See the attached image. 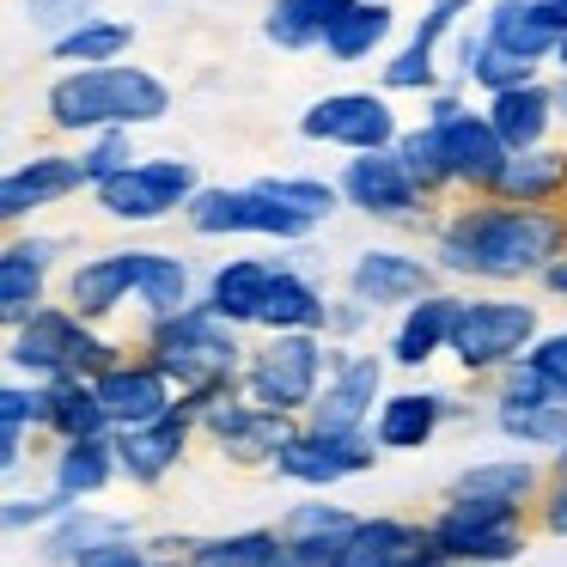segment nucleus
I'll use <instances>...</instances> for the list:
<instances>
[{
    "label": "nucleus",
    "instance_id": "obj_1",
    "mask_svg": "<svg viewBox=\"0 0 567 567\" xmlns=\"http://www.w3.org/2000/svg\"><path fill=\"white\" fill-rule=\"evenodd\" d=\"M567 250V208H518L501 196H457L433 220V262L457 281H543L555 257Z\"/></svg>",
    "mask_w": 567,
    "mask_h": 567
},
{
    "label": "nucleus",
    "instance_id": "obj_2",
    "mask_svg": "<svg viewBox=\"0 0 567 567\" xmlns=\"http://www.w3.org/2000/svg\"><path fill=\"white\" fill-rule=\"evenodd\" d=\"M172 86L135 62L104 68H62L43 92V116L55 135H99V128H147L165 123Z\"/></svg>",
    "mask_w": 567,
    "mask_h": 567
},
{
    "label": "nucleus",
    "instance_id": "obj_3",
    "mask_svg": "<svg viewBox=\"0 0 567 567\" xmlns=\"http://www.w3.org/2000/svg\"><path fill=\"white\" fill-rule=\"evenodd\" d=\"M165 372H172L177 391H196V384H220V379H245L250 348L238 342V323H226L208 299H189L184 311H165L147 318L141 342Z\"/></svg>",
    "mask_w": 567,
    "mask_h": 567
},
{
    "label": "nucleus",
    "instance_id": "obj_4",
    "mask_svg": "<svg viewBox=\"0 0 567 567\" xmlns=\"http://www.w3.org/2000/svg\"><path fill=\"white\" fill-rule=\"evenodd\" d=\"M440 513L427 518L433 543L452 555L457 567H501V561H518L525 543L537 537L525 506L513 501H488V494H440Z\"/></svg>",
    "mask_w": 567,
    "mask_h": 567
},
{
    "label": "nucleus",
    "instance_id": "obj_5",
    "mask_svg": "<svg viewBox=\"0 0 567 567\" xmlns=\"http://www.w3.org/2000/svg\"><path fill=\"white\" fill-rule=\"evenodd\" d=\"M323 379H330V348H323L318 330H269V342L250 348L245 360V396L262 409H281V415H299L318 403Z\"/></svg>",
    "mask_w": 567,
    "mask_h": 567
},
{
    "label": "nucleus",
    "instance_id": "obj_6",
    "mask_svg": "<svg viewBox=\"0 0 567 567\" xmlns=\"http://www.w3.org/2000/svg\"><path fill=\"white\" fill-rule=\"evenodd\" d=\"M537 336H543V318L525 299H501V293L464 299L452 330V360L464 367V379H494L501 367L525 360L537 348Z\"/></svg>",
    "mask_w": 567,
    "mask_h": 567
},
{
    "label": "nucleus",
    "instance_id": "obj_7",
    "mask_svg": "<svg viewBox=\"0 0 567 567\" xmlns=\"http://www.w3.org/2000/svg\"><path fill=\"white\" fill-rule=\"evenodd\" d=\"M189 233L202 238H275V245H293V238H311L318 220L287 202H275L262 184H245V189H226V184H202L196 202L184 208Z\"/></svg>",
    "mask_w": 567,
    "mask_h": 567
},
{
    "label": "nucleus",
    "instance_id": "obj_8",
    "mask_svg": "<svg viewBox=\"0 0 567 567\" xmlns=\"http://www.w3.org/2000/svg\"><path fill=\"white\" fill-rule=\"evenodd\" d=\"M299 427H306L299 415L262 409V403H250L245 391L220 396V403L202 415V440H214V445H220V457H226V464H238V470H275V457L293 445Z\"/></svg>",
    "mask_w": 567,
    "mask_h": 567
},
{
    "label": "nucleus",
    "instance_id": "obj_9",
    "mask_svg": "<svg viewBox=\"0 0 567 567\" xmlns=\"http://www.w3.org/2000/svg\"><path fill=\"white\" fill-rule=\"evenodd\" d=\"M336 189H342L348 208L372 214V220H391V226H427L433 208H440V202L421 196V184L409 177V165L396 159V147L354 153V159L342 165V177H336Z\"/></svg>",
    "mask_w": 567,
    "mask_h": 567
},
{
    "label": "nucleus",
    "instance_id": "obj_10",
    "mask_svg": "<svg viewBox=\"0 0 567 567\" xmlns=\"http://www.w3.org/2000/svg\"><path fill=\"white\" fill-rule=\"evenodd\" d=\"M299 135L342 153H384L403 141V128H396L391 92H330L299 116Z\"/></svg>",
    "mask_w": 567,
    "mask_h": 567
},
{
    "label": "nucleus",
    "instance_id": "obj_11",
    "mask_svg": "<svg viewBox=\"0 0 567 567\" xmlns=\"http://www.w3.org/2000/svg\"><path fill=\"white\" fill-rule=\"evenodd\" d=\"M384 403V360L379 354H348L330 348V379H323L318 403L306 409V427L318 433H367Z\"/></svg>",
    "mask_w": 567,
    "mask_h": 567
},
{
    "label": "nucleus",
    "instance_id": "obj_12",
    "mask_svg": "<svg viewBox=\"0 0 567 567\" xmlns=\"http://www.w3.org/2000/svg\"><path fill=\"white\" fill-rule=\"evenodd\" d=\"M196 189L202 184H196V165H189V159H141L135 172L99 184L92 196H99V208L111 214V220L147 226V220H165V214L189 208V202H196Z\"/></svg>",
    "mask_w": 567,
    "mask_h": 567
},
{
    "label": "nucleus",
    "instance_id": "obj_13",
    "mask_svg": "<svg viewBox=\"0 0 567 567\" xmlns=\"http://www.w3.org/2000/svg\"><path fill=\"white\" fill-rule=\"evenodd\" d=\"M384 445L367 433H318V427H299L293 445L275 457V476L281 482H299V488H336L348 476H367L379 464Z\"/></svg>",
    "mask_w": 567,
    "mask_h": 567
},
{
    "label": "nucleus",
    "instance_id": "obj_14",
    "mask_svg": "<svg viewBox=\"0 0 567 567\" xmlns=\"http://www.w3.org/2000/svg\"><path fill=\"white\" fill-rule=\"evenodd\" d=\"M196 433H202V421H196V409H189L184 396H177L159 421H147V427H123V433H116L123 482H128V488H159V482L184 464V452H189Z\"/></svg>",
    "mask_w": 567,
    "mask_h": 567
},
{
    "label": "nucleus",
    "instance_id": "obj_15",
    "mask_svg": "<svg viewBox=\"0 0 567 567\" xmlns=\"http://www.w3.org/2000/svg\"><path fill=\"white\" fill-rule=\"evenodd\" d=\"M92 384H99V396H104V409H111V427L116 433H123V427H147V421H159L165 409L177 403L172 372H165L147 348H123V360L104 367Z\"/></svg>",
    "mask_w": 567,
    "mask_h": 567
},
{
    "label": "nucleus",
    "instance_id": "obj_16",
    "mask_svg": "<svg viewBox=\"0 0 567 567\" xmlns=\"http://www.w3.org/2000/svg\"><path fill=\"white\" fill-rule=\"evenodd\" d=\"M80 330H86V318H80L74 306H43L31 311L19 330H7V360H13L19 379H68L74 372V348H80Z\"/></svg>",
    "mask_w": 567,
    "mask_h": 567
},
{
    "label": "nucleus",
    "instance_id": "obj_17",
    "mask_svg": "<svg viewBox=\"0 0 567 567\" xmlns=\"http://www.w3.org/2000/svg\"><path fill=\"white\" fill-rule=\"evenodd\" d=\"M80 189H92L86 172H80V153H38V159L13 165V172L0 177V220L19 226L31 214L55 208V202L80 196Z\"/></svg>",
    "mask_w": 567,
    "mask_h": 567
},
{
    "label": "nucleus",
    "instance_id": "obj_18",
    "mask_svg": "<svg viewBox=\"0 0 567 567\" xmlns=\"http://www.w3.org/2000/svg\"><path fill=\"white\" fill-rule=\"evenodd\" d=\"M440 141H445V159H452L457 196H494L513 147L494 135L488 111H464V116H452V123H440Z\"/></svg>",
    "mask_w": 567,
    "mask_h": 567
},
{
    "label": "nucleus",
    "instance_id": "obj_19",
    "mask_svg": "<svg viewBox=\"0 0 567 567\" xmlns=\"http://www.w3.org/2000/svg\"><path fill=\"white\" fill-rule=\"evenodd\" d=\"M433 287H440V262L409 257V250H360L354 269H348V293L367 299L372 311L409 306V299L433 293Z\"/></svg>",
    "mask_w": 567,
    "mask_h": 567
},
{
    "label": "nucleus",
    "instance_id": "obj_20",
    "mask_svg": "<svg viewBox=\"0 0 567 567\" xmlns=\"http://www.w3.org/2000/svg\"><path fill=\"white\" fill-rule=\"evenodd\" d=\"M141 269H147V250H111V257H86L68 275V306L86 323H104L141 293Z\"/></svg>",
    "mask_w": 567,
    "mask_h": 567
},
{
    "label": "nucleus",
    "instance_id": "obj_21",
    "mask_svg": "<svg viewBox=\"0 0 567 567\" xmlns=\"http://www.w3.org/2000/svg\"><path fill=\"white\" fill-rule=\"evenodd\" d=\"M457 311H464V299L445 293V287L409 299L403 318H396V330H391V367H409V372H415V367H427V360L452 354Z\"/></svg>",
    "mask_w": 567,
    "mask_h": 567
},
{
    "label": "nucleus",
    "instance_id": "obj_22",
    "mask_svg": "<svg viewBox=\"0 0 567 567\" xmlns=\"http://www.w3.org/2000/svg\"><path fill=\"white\" fill-rule=\"evenodd\" d=\"M457 415H464V403H452L445 391H391L379 403V415H372V440L384 452H421Z\"/></svg>",
    "mask_w": 567,
    "mask_h": 567
},
{
    "label": "nucleus",
    "instance_id": "obj_23",
    "mask_svg": "<svg viewBox=\"0 0 567 567\" xmlns=\"http://www.w3.org/2000/svg\"><path fill=\"white\" fill-rule=\"evenodd\" d=\"M123 476V457H116V433H92V440H62L50 457V488L68 501H92L111 482Z\"/></svg>",
    "mask_w": 567,
    "mask_h": 567
},
{
    "label": "nucleus",
    "instance_id": "obj_24",
    "mask_svg": "<svg viewBox=\"0 0 567 567\" xmlns=\"http://www.w3.org/2000/svg\"><path fill=\"white\" fill-rule=\"evenodd\" d=\"M415 543H427V525H421V518L372 513V518H354V525H348V537L336 543L330 567H396Z\"/></svg>",
    "mask_w": 567,
    "mask_h": 567
},
{
    "label": "nucleus",
    "instance_id": "obj_25",
    "mask_svg": "<svg viewBox=\"0 0 567 567\" xmlns=\"http://www.w3.org/2000/svg\"><path fill=\"white\" fill-rule=\"evenodd\" d=\"M482 111H488L494 135H501L513 153L543 147L549 128L561 123V111H555V86H543V80H525V86H513V92H494Z\"/></svg>",
    "mask_w": 567,
    "mask_h": 567
},
{
    "label": "nucleus",
    "instance_id": "obj_26",
    "mask_svg": "<svg viewBox=\"0 0 567 567\" xmlns=\"http://www.w3.org/2000/svg\"><path fill=\"white\" fill-rule=\"evenodd\" d=\"M501 202H518V208H567V147H525L506 159L501 184H494Z\"/></svg>",
    "mask_w": 567,
    "mask_h": 567
},
{
    "label": "nucleus",
    "instance_id": "obj_27",
    "mask_svg": "<svg viewBox=\"0 0 567 567\" xmlns=\"http://www.w3.org/2000/svg\"><path fill=\"white\" fill-rule=\"evenodd\" d=\"M543 482H549V464H530V457H482V464L457 470L445 482V494H488V501H513L530 513Z\"/></svg>",
    "mask_w": 567,
    "mask_h": 567
},
{
    "label": "nucleus",
    "instance_id": "obj_28",
    "mask_svg": "<svg viewBox=\"0 0 567 567\" xmlns=\"http://www.w3.org/2000/svg\"><path fill=\"white\" fill-rule=\"evenodd\" d=\"M269 281H275V262H262V257H233V262H220V269L208 275V306L220 311L226 323H262V299H269Z\"/></svg>",
    "mask_w": 567,
    "mask_h": 567
},
{
    "label": "nucleus",
    "instance_id": "obj_29",
    "mask_svg": "<svg viewBox=\"0 0 567 567\" xmlns=\"http://www.w3.org/2000/svg\"><path fill=\"white\" fill-rule=\"evenodd\" d=\"M482 38L494 43V50L506 55H525V62H549L555 43H561V31L543 19L537 0H494L488 7V25H482Z\"/></svg>",
    "mask_w": 567,
    "mask_h": 567
},
{
    "label": "nucleus",
    "instance_id": "obj_30",
    "mask_svg": "<svg viewBox=\"0 0 567 567\" xmlns=\"http://www.w3.org/2000/svg\"><path fill=\"white\" fill-rule=\"evenodd\" d=\"M43 433H50L55 445L62 440H92V433H116L99 384L74 379V372H68V379H50V421H43Z\"/></svg>",
    "mask_w": 567,
    "mask_h": 567
},
{
    "label": "nucleus",
    "instance_id": "obj_31",
    "mask_svg": "<svg viewBox=\"0 0 567 567\" xmlns=\"http://www.w3.org/2000/svg\"><path fill=\"white\" fill-rule=\"evenodd\" d=\"M391 25H396V13L384 0H348L342 13L330 19V31H323V55L330 62H367L391 38Z\"/></svg>",
    "mask_w": 567,
    "mask_h": 567
},
{
    "label": "nucleus",
    "instance_id": "obj_32",
    "mask_svg": "<svg viewBox=\"0 0 567 567\" xmlns=\"http://www.w3.org/2000/svg\"><path fill=\"white\" fill-rule=\"evenodd\" d=\"M262 330H330V299L323 287H311L306 275L293 269H275L269 299H262Z\"/></svg>",
    "mask_w": 567,
    "mask_h": 567
},
{
    "label": "nucleus",
    "instance_id": "obj_33",
    "mask_svg": "<svg viewBox=\"0 0 567 567\" xmlns=\"http://www.w3.org/2000/svg\"><path fill=\"white\" fill-rule=\"evenodd\" d=\"M128 43H135V25L92 13V19H80L74 31L50 38V62H62V68H104V62H123Z\"/></svg>",
    "mask_w": 567,
    "mask_h": 567
},
{
    "label": "nucleus",
    "instance_id": "obj_34",
    "mask_svg": "<svg viewBox=\"0 0 567 567\" xmlns=\"http://www.w3.org/2000/svg\"><path fill=\"white\" fill-rule=\"evenodd\" d=\"M348 0H275L262 13V38L275 50H323V31Z\"/></svg>",
    "mask_w": 567,
    "mask_h": 567
},
{
    "label": "nucleus",
    "instance_id": "obj_35",
    "mask_svg": "<svg viewBox=\"0 0 567 567\" xmlns=\"http://www.w3.org/2000/svg\"><path fill=\"white\" fill-rule=\"evenodd\" d=\"M50 269H43V262H31L25 250H0V323H7V330H19V323L31 318V311H43L50 306Z\"/></svg>",
    "mask_w": 567,
    "mask_h": 567
},
{
    "label": "nucleus",
    "instance_id": "obj_36",
    "mask_svg": "<svg viewBox=\"0 0 567 567\" xmlns=\"http://www.w3.org/2000/svg\"><path fill=\"white\" fill-rule=\"evenodd\" d=\"M348 525H354V513L336 506V501H299V506H287V513H281V537L299 543V549H311L323 567H330L336 543L348 537Z\"/></svg>",
    "mask_w": 567,
    "mask_h": 567
},
{
    "label": "nucleus",
    "instance_id": "obj_37",
    "mask_svg": "<svg viewBox=\"0 0 567 567\" xmlns=\"http://www.w3.org/2000/svg\"><path fill=\"white\" fill-rule=\"evenodd\" d=\"M396 159L409 165V177L421 184V196L427 202H452L457 196V184H452V159H445V141H440V128L433 123H421V128H403V141H396Z\"/></svg>",
    "mask_w": 567,
    "mask_h": 567
},
{
    "label": "nucleus",
    "instance_id": "obj_38",
    "mask_svg": "<svg viewBox=\"0 0 567 567\" xmlns=\"http://www.w3.org/2000/svg\"><path fill=\"white\" fill-rule=\"evenodd\" d=\"M104 537H128V518H111V513H92L86 501L80 506H68L62 518H55L50 530H43V555L50 561H74L80 549H92V543H104Z\"/></svg>",
    "mask_w": 567,
    "mask_h": 567
},
{
    "label": "nucleus",
    "instance_id": "obj_39",
    "mask_svg": "<svg viewBox=\"0 0 567 567\" xmlns=\"http://www.w3.org/2000/svg\"><path fill=\"white\" fill-rule=\"evenodd\" d=\"M281 525L275 530H226V537H202L196 543V567H275L281 561Z\"/></svg>",
    "mask_w": 567,
    "mask_h": 567
},
{
    "label": "nucleus",
    "instance_id": "obj_40",
    "mask_svg": "<svg viewBox=\"0 0 567 567\" xmlns=\"http://www.w3.org/2000/svg\"><path fill=\"white\" fill-rule=\"evenodd\" d=\"M494 427L530 452H561L567 445V403H530V409H494Z\"/></svg>",
    "mask_w": 567,
    "mask_h": 567
},
{
    "label": "nucleus",
    "instance_id": "obj_41",
    "mask_svg": "<svg viewBox=\"0 0 567 567\" xmlns=\"http://www.w3.org/2000/svg\"><path fill=\"white\" fill-rule=\"evenodd\" d=\"M141 306L147 318H165V311L189 306V262L172 257V250H147V269H141Z\"/></svg>",
    "mask_w": 567,
    "mask_h": 567
},
{
    "label": "nucleus",
    "instance_id": "obj_42",
    "mask_svg": "<svg viewBox=\"0 0 567 567\" xmlns=\"http://www.w3.org/2000/svg\"><path fill=\"white\" fill-rule=\"evenodd\" d=\"M488 384V396H494V409H530V403H561L555 396V379L537 367V360H513V367H501L494 379H482Z\"/></svg>",
    "mask_w": 567,
    "mask_h": 567
},
{
    "label": "nucleus",
    "instance_id": "obj_43",
    "mask_svg": "<svg viewBox=\"0 0 567 567\" xmlns=\"http://www.w3.org/2000/svg\"><path fill=\"white\" fill-rule=\"evenodd\" d=\"M141 153H135V128H99V135H86V147H80V172H86V184H111V177L135 172Z\"/></svg>",
    "mask_w": 567,
    "mask_h": 567
},
{
    "label": "nucleus",
    "instance_id": "obj_44",
    "mask_svg": "<svg viewBox=\"0 0 567 567\" xmlns=\"http://www.w3.org/2000/svg\"><path fill=\"white\" fill-rule=\"evenodd\" d=\"M43 421H50V384H43V379H13V384H0V427L43 433Z\"/></svg>",
    "mask_w": 567,
    "mask_h": 567
},
{
    "label": "nucleus",
    "instance_id": "obj_45",
    "mask_svg": "<svg viewBox=\"0 0 567 567\" xmlns=\"http://www.w3.org/2000/svg\"><path fill=\"white\" fill-rule=\"evenodd\" d=\"M262 189H269L275 202H287V208L311 214V220H323V214L348 208V202H342V189H336V184H323V177H262Z\"/></svg>",
    "mask_w": 567,
    "mask_h": 567
},
{
    "label": "nucleus",
    "instance_id": "obj_46",
    "mask_svg": "<svg viewBox=\"0 0 567 567\" xmlns=\"http://www.w3.org/2000/svg\"><path fill=\"white\" fill-rule=\"evenodd\" d=\"M384 92H440V68H433V50H421V43H403V50L384 62Z\"/></svg>",
    "mask_w": 567,
    "mask_h": 567
},
{
    "label": "nucleus",
    "instance_id": "obj_47",
    "mask_svg": "<svg viewBox=\"0 0 567 567\" xmlns=\"http://www.w3.org/2000/svg\"><path fill=\"white\" fill-rule=\"evenodd\" d=\"M68 506H74V501L50 488V494H38V501H7V506H0V525H7V530H50Z\"/></svg>",
    "mask_w": 567,
    "mask_h": 567
},
{
    "label": "nucleus",
    "instance_id": "obj_48",
    "mask_svg": "<svg viewBox=\"0 0 567 567\" xmlns=\"http://www.w3.org/2000/svg\"><path fill=\"white\" fill-rule=\"evenodd\" d=\"M68 567H153V549L135 537H104V543H92V549H80Z\"/></svg>",
    "mask_w": 567,
    "mask_h": 567
},
{
    "label": "nucleus",
    "instance_id": "obj_49",
    "mask_svg": "<svg viewBox=\"0 0 567 567\" xmlns=\"http://www.w3.org/2000/svg\"><path fill=\"white\" fill-rule=\"evenodd\" d=\"M470 13V0H427V13H421V25H415V38L409 43H421V50H433L440 55V43L457 31V19Z\"/></svg>",
    "mask_w": 567,
    "mask_h": 567
},
{
    "label": "nucleus",
    "instance_id": "obj_50",
    "mask_svg": "<svg viewBox=\"0 0 567 567\" xmlns=\"http://www.w3.org/2000/svg\"><path fill=\"white\" fill-rule=\"evenodd\" d=\"M25 19L38 31H50V38H62L80 19H92V0H25Z\"/></svg>",
    "mask_w": 567,
    "mask_h": 567
},
{
    "label": "nucleus",
    "instance_id": "obj_51",
    "mask_svg": "<svg viewBox=\"0 0 567 567\" xmlns=\"http://www.w3.org/2000/svg\"><path fill=\"white\" fill-rule=\"evenodd\" d=\"M530 525H537V537H567V476L543 482L537 506H530Z\"/></svg>",
    "mask_w": 567,
    "mask_h": 567
},
{
    "label": "nucleus",
    "instance_id": "obj_52",
    "mask_svg": "<svg viewBox=\"0 0 567 567\" xmlns=\"http://www.w3.org/2000/svg\"><path fill=\"white\" fill-rule=\"evenodd\" d=\"M367 323H372V306H367V299H354V293H348V299H330V330H323V336L348 342V336H360Z\"/></svg>",
    "mask_w": 567,
    "mask_h": 567
},
{
    "label": "nucleus",
    "instance_id": "obj_53",
    "mask_svg": "<svg viewBox=\"0 0 567 567\" xmlns=\"http://www.w3.org/2000/svg\"><path fill=\"white\" fill-rule=\"evenodd\" d=\"M396 567H457V561H452V555L440 549V543H433V530H427V543H415V549H409V555H403V561H396Z\"/></svg>",
    "mask_w": 567,
    "mask_h": 567
},
{
    "label": "nucleus",
    "instance_id": "obj_54",
    "mask_svg": "<svg viewBox=\"0 0 567 567\" xmlns=\"http://www.w3.org/2000/svg\"><path fill=\"white\" fill-rule=\"evenodd\" d=\"M452 116H464V99H457V92H427V116H421V123H452Z\"/></svg>",
    "mask_w": 567,
    "mask_h": 567
},
{
    "label": "nucleus",
    "instance_id": "obj_55",
    "mask_svg": "<svg viewBox=\"0 0 567 567\" xmlns=\"http://www.w3.org/2000/svg\"><path fill=\"white\" fill-rule=\"evenodd\" d=\"M7 245L25 250V257H31V262H43V269H50V262L62 257V238H7Z\"/></svg>",
    "mask_w": 567,
    "mask_h": 567
},
{
    "label": "nucleus",
    "instance_id": "obj_56",
    "mask_svg": "<svg viewBox=\"0 0 567 567\" xmlns=\"http://www.w3.org/2000/svg\"><path fill=\"white\" fill-rule=\"evenodd\" d=\"M19 457H25V427H0V470L13 476Z\"/></svg>",
    "mask_w": 567,
    "mask_h": 567
},
{
    "label": "nucleus",
    "instance_id": "obj_57",
    "mask_svg": "<svg viewBox=\"0 0 567 567\" xmlns=\"http://www.w3.org/2000/svg\"><path fill=\"white\" fill-rule=\"evenodd\" d=\"M537 287H543V293H555V299H567V250L549 262V269H543V281H537Z\"/></svg>",
    "mask_w": 567,
    "mask_h": 567
},
{
    "label": "nucleus",
    "instance_id": "obj_58",
    "mask_svg": "<svg viewBox=\"0 0 567 567\" xmlns=\"http://www.w3.org/2000/svg\"><path fill=\"white\" fill-rule=\"evenodd\" d=\"M196 543H202V537H153L147 549H153V555H196Z\"/></svg>",
    "mask_w": 567,
    "mask_h": 567
},
{
    "label": "nucleus",
    "instance_id": "obj_59",
    "mask_svg": "<svg viewBox=\"0 0 567 567\" xmlns=\"http://www.w3.org/2000/svg\"><path fill=\"white\" fill-rule=\"evenodd\" d=\"M275 567H323V561L311 549H299V543H281V561H275Z\"/></svg>",
    "mask_w": 567,
    "mask_h": 567
},
{
    "label": "nucleus",
    "instance_id": "obj_60",
    "mask_svg": "<svg viewBox=\"0 0 567 567\" xmlns=\"http://www.w3.org/2000/svg\"><path fill=\"white\" fill-rule=\"evenodd\" d=\"M537 7H543V19H549L555 31H567V0H537Z\"/></svg>",
    "mask_w": 567,
    "mask_h": 567
},
{
    "label": "nucleus",
    "instance_id": "obj_61",
    "mask_svg": "<svg viewBox=\"0 0 567 567\" xmlns=\"http://www.w3.org/2000/svg\"><path fill=\"white\" fill-rule=\"evenodd\" d=\"M153 567H196V555H153Z\"/></svg>",
    "mask_w": 567,
    "mask_h": 567
},
{
    "label": "nucleus",
    "instance_id": "obj_62",
    "mask_svg": "<svg viewBox=\"0 0 567 567\" xmlns=\"http://www.w3.org/2000/svg\"><path fill=\"white\" fill-rule=\"evenodd\" d=\"M555 111H561V128H567V74L555 80Z\"/></svg>",
    "mask_w": 567,
    "mask_h": 567
},
{
    "label": "nucleus",
    "instance_id": "obj_63",
    "mask_svg": "<svg viewBox=\"0 0 567 567\" xmlns=\"http://www.w3.org/2000/svg\"><path fill=\"white\" fill-rule=\"evenodd\" d=\"M549 476H567V445H561V452H549Z\"/></svg>",
    "mask_w": 567,
    "mask_h": 567
},
{
    "label": "nucleus",
    "instance_id": "obj_64",
    "mask_svg": "<svg viewBox=\"0 0 567 567\" xmlns=\"http://www.w3.org/2000/svg\"><path fill=\"white\" fill-rule=\"evenodd\" d=\"M549 62L561 68V74H567V31H561V43H555V55H549Z\"/></svg>",
    "mask_w": 567,
    "mask_h": 567
}]
</instances>
